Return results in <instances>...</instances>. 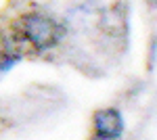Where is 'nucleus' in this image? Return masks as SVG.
Wrapping results in <instances>:
<instances>
[{"label":"nucleus","instance_id":"2","mask_svg":"<svg viewBox=\"0 0 157 140\" xmlns=\"http://www.w3.org/2000/svg\"><path fill=\"white\" fill-rule=\"evenodd\" d=\"M94 132L101 140H115L124 132V117L117 109H101L94 113Z\"/></svg>","mask_w":157,"mask_h":140},{"label":"nucleus","instance_id":"1","mask_svg":"<svg viewBox=\"0 0 157 140\" xmlns=\"http://www.w3.org/2000/svg\"><path fill=\"white\" fill-rule=\"evenodd\" d=\"M21 34L36 50L55 48L63 38V27L48 15H27L21 19Z\"/></svg>","mask_w":157,"mask_h":140}]
</instances>
